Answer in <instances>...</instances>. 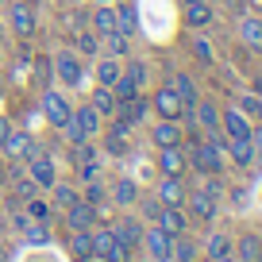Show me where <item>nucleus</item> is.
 <instances>
[{"label": "nucleus", "mask_w": 262, "mask_h": 262, "mask_svg": "<svg viewBox=\"0 0 262 262\" xmlns=\"http://www.w3.org/2000/svg\"><path fill=\"white\" fill-rule=\"evenodd\" d=\"M70 258L93 262V231H70Z\"/></svg>", "instance_id": "obj_25"}, {"label": "nucleus", "mask_w": 262, "mask_h": 262, "mask_svg": "<svg viewBox=\"0 0 262 262\" xmlns=\"http://www.w3.org/2000/svg\"><path fill=\"white\" fill-rule=\"evenodd\" d=\"M4 181H8V170H4V166H0V185H4Z\"/></svg>", "instance_id": "obj_50"}, {"label": "nucleus", "mask_w": 262, "mask_h": 262, "mask_svg": "<svg viewBox=\"0 0 262 262\" xmlns=\"http://www.w3.org/2000/svg\"><path fill=\"white\" fill-rule=\"evenodd\" d=\"M189 170V155L181 147H158V173L166 178H185Z\"/></svg>", "instance_id": "obj_9"}, {"label": "nucleus", "mask_w": 262, "mask_h": 262, "mask_svg": "<svg viewBox=\"0 0 262 262\" xmlns=\"http://www.w3.org/2000/svg\"><path fill=\"white\" fill-rule=\"evenodd\" d=\"M189 112L196 116V123H201L205 131H220V108H216L212 100H196Z\"/></svg>", "instance_id": "obj_26"}, {"label": "nucleus", "mask_w": 262, "mask_h": 262, "mask_svg": "<svg viewBox=\"0 0 262 262\" xmlns=\"http://www.w3.org/2000/svg\"><path fill=\"white\" fill-rule=\"evenodd\" d=\"M170 239L173 235H166L158 224H155V228H143V247H147V254L155 262H170Z\"/></svg>", "instance_id": "obj_13"}, {"label": "nucleus", "mask_w": 262, "mask_h": 262, "mask_svg": "<svg viewBox=\"0 0 262 262\" xmlns=\"http://www.w3.org/2000/svg\"><path fill=\"white\" fill-rule=\"evenodd\" d=\"M100 42L108 47V54H112V58H127V50H131V42H127V35H123V31L100 35Z\"/></svg>", "instance_id": "obj_36"}, {"label": "nucleus", "mask_w": 262, "mask_h": 262, "mask_svg": "<svg viewBox=\"0 0 262 262\" xmlns=\"http://www.w3.org/2000/svg\"><path fill=\"white\" fill-rule=\"evenodd\" d=\"M239 42L247 50H262V16H243L239 19Z\"/></svg>", "instance_id": "obj_18"}, {"label": "nucleus", "mask_w": 262, "mask_h": 262, "mask_svg": "<svg viewBox=\"0 0 262 262\" xmlns=\"http://www.w3.org/2000/svg\"><path fill=\"white\" fill-rule=\"evenodd\" d=\"M0 150H4V155H8L12 162H24V158L31 155V150H39V147H35V139L27 135V131H16V127H12L8 135L0 139Z\"/></svg>", "instance_id": "obj_11"}, {"label": "nucleus", "mask_w": 262, "mask_h": 262, "mask_svg": "<svg viewBox=\"0 0 262 262\" xmlns=\"http://www.w3.org/2000/svg\"><path fill=\"white\" fill-rule=\"evenodd\" d=\"M116 31H123L127 39L139 31V16H135V4H131V0H116Z\"/></svg>", "instance_id": "obj_22"}, {"label": "nucleus", "mask_w": 262, "mask_h": 262, "mask_svg": "<svg viewBox=\"0 0 262 262\" xmlns=\"http://www.w3.org/2000/svg\"><path fill=\"white\" fill-rule=\"evenodd\" d=\"M150 112H155L158 120H181V116H185V100H181L178 89L166 81V85H158L155 97H150Z\"/></svg>", "instance_id": "obj_2"}, {"label": "nucleus", "mask_w": 262, "mask_h": 262, "mask_svg": "<svg viewBox=\"0 0 262 262\" xmlns=\"http://www.w3.org/2000/svg\"><path fill=\"white\" fill-rule=\"evenodd\" d=\"M112 231H116V239H120L127 251L143 247V220H120V224H112Z\"/></svg>", "instance_id": "obj_20"}, {"label": "nucleus", "mask_w": 262, "mask_h": 262, "mask_svg": "<svg viewBox=\"0 0 262 262\" xmlns=\"http://www.w3.org/2000/svg\"><path fill=\"white\" fill-rule=\"evenodd\" d=\"M181 208H189V220H201V224H205V220H212V216H216V196L212 193H208V189H196V193H185V205H181Z\"/></svg>", "instance_id": "obj_8"}, {"label": "nucleus", "mask_w": 262, "mask_h": 262, "mask_svg": "<svg viewBox=\"0 0 262 262\" xmlns=\"http://www.w3.org/2000/svg\"><path fill=\"white\" fill-rule=\"evenodd\" d=\"M254 93H258V97H262V74L254 77Z\"/></svg>", "instance_id": "obj_49"}, {"label": "nucleus", "mask_w": 262, "mask_h": 262, "mask_svg": "<svg viewBox=\"0 0 262 262\" xmlns=\"http://www.w3.org/2000/svg\"><path fill=\"white\" fill-rule=\"evenodd\" d=\"M8 131H12V120H8V116H0V139H4Z\"/></svg>", "instance_id": "obj_47"}, {"label": "nucleus", "mask_w": 262, "mask_h": 262, "mask_svg": "<svg viewBox=\"0 0 262 262\" xmlns=\"http://www.w3.org/2000/svg\"><path fill=\"white\" fill-rule=\"evenodd\" d=\"M24 162H27V178H31L39 189H50V185L58 181V166H54V158H50V155H42V150H31Z\"/></svg>", "instance_id": "obj_6"}, {"label": "nucleus", "mask_w": 262, "mask_h": 262, "mask_svg": "<svg viewBox=\"0 0 262 262\" xmlns=\"http://www.w3.org/2000/svg\"><path fill=\"white\" fill-rule=\"evenodd\" d=\"M39 104H42V116H47V123H50V127H58V131L70 123V116H74V104H70V100H66L58 89H50V85L42 89V100H39Z\"/></svg>", "instance_id": "obj_4"}, {"label": "nucleus", "mask_w": 262, "mask_h": 262, "mask_svg": "<svg viewBox=\"0 0 262 262\" xmlns=\"http://www.w3.org/2000/svg\"><path fill=\"white\" fill-rule=\"evenodd\" d=\"M35 77H39V85H42V89H47V85H50V77H54V62H47V58H39V62H35Z\"/></svg>", "instance_id": "obj_44"}, {"label": "nucleus", "mask_w": 262, "mask_h": 262, "mask_svg": "<svg viewBox=\"0 0 262 262\" xmlns=\"http://www.w3.org/2000/svg\"><path fill=\"white\" fill-rule=\"evenodd\" d=\"M35 193H39V185H35L27 173H24V178H16V196H19V201H31Z\"/></svg>", "instance_id": "obj_43"}, {"label": "nucleus", "mask_w": 262, "mask_h": 262, "mask_svg": "<svg viewBox=\"0 0 262 262\" xmlns=\"http://www.w3.org/2000/svg\"><path fill=\"white\" fill-rule=\"evenodd\" d=\"M135 127V123H127L123 116H116V123H112V131L104 135V147L112 150V155H127V131Z\"/></svg>", "instance_id": "obj_21"}, {"label": "nucleus", "mask_w": 262, "mask_h": 262, "mask_svg": "<svg viewBox=\"0 0 262 262\" xmlns=\"http://www.w3.org/2000/svg\"><path fill=\"white\" fill-rule=\"evenodd\" d=\"M81 196L89 201V205H97V208H100V205H104V196H108V189H104V185H97V181H85V193H81Z\"/></svg>", "instance_id": "obj_42"}, {"label": "nucleus", "mask_w": 262, "mask_h": 262, "mask_svg": "<svg viewBox=\"0 0 262 262\" xmlns=\"http://www.w3.org/2000/svg\"><path fill=\"white\" fill-rule=\"evenodd\" d=\"M93 4H116V0H93Z\"/></svg>", "instance_id": "obj_51"}, {"label": "nucleus", "mask_w": 262, "mask_h": 262, "mask_svg": "<svg viewBox=\"0 0 262 262\" xmlns=\"http://www.w3.org/2000/svg\"><path fill=\"white\" fill-rule=\"evenodd\" d=\"M258 262H262V258H258Z\"/></svg>", "instance_id": "obj_54"}, {"label": "nucleus", "mask_w": 262, "mask_h": 262, "mask_svg": "<svg viewBox=\"0 0 262 262\" xmlns=\"http://www.w3.org/2000/svg\"><path fill=\"white\" fill-rule=\"evenodd\" d=\"M193 58H196V62H205V66L216 62V50H212V42H208V35H196V39H193Z\"/></svg>", "instance_id": "obj_39"}, {"label": "nucleus", "mask_w": 262, "mask_h": 262, "mask_svg": "<svg viewBox=\"0 0 262 262\" xmlns=\"http://www.w3.org/2000/svg\"><path fill=\"white\" fill-rule=\"evenodd\" d=\"M24 239H27V243H35V247L50 243V220H27L24 224Z\"/></svg>", "instance_id": "obj_32"}, {"label": "nucleus", "mask_w": 262, "mask_h": 262, "mask_svg": "<svg viewBox=\"0 0 262 262\" xmlns=\"http://www.w3.org/2000/svg\"><path fill=\"white\" fill-rule=\"evenodd\" d=\"M170 85L178 89V97L185 100V112L196 104V100H201V93H196V85H193V77H189V74H173V81H170Z\"/></svg>", "instance_id": "obj_30"}, {"label": "nucleus", "mask_w": 262, "mask_h": 262, "mask_svg": "<svg viewBox=\"0 0 262 262\" xmlns=\"http://www.w3.org/2000/svg\"><path fill=\"white\" fill-rule=\"evenodd\" d=\"M0 235H4V220H0Z\"/></svg>", "instance_id": "obj_52"}, {"label": "nucleus", "mask_w": 262, "mask_h": 262, "mask_svg": "<svg viewBox=\"0 0 262 262\" xmlns=\"http://www.w3.org/2000/svg\"><path fill=\"white\" fill-rule=\"evenodd\" d=\"M8 19H12V31H16V35H24V39L35 31V12L27 8V4H12Z\"/></svg>", "instance_id": "obj_28"}, {"label": "nucleus", "mask_w": 262, "mask_h": 262, "mask_svg": "<svg viewBox=\"0 0 262 262\" xmlns=\"http://www.w3.org/2000/svg\"><path fill=\"white\" fill-rule=\"evenodd\" d=\"M155 224L166 231V235H181V231H189V216H185V208H162Z\"/></svg>", "instance_id": "obj_19"}, {"label": "nucleus", "mask_w": 262, "mask_h": 262, "mask_svg": "<svg viewBox=\"0 0 262 262\" xmlns=\"http://www.w3.org/2000/svg\"><path fill=\"white\" fill-rule=\"evenodd\" d=\"M150 139H155V147H181V123L178 120H158L150 127Z\"/></svg>", "instance_id": "obj_17"}, {"label": "nucleus", "mask_w": 262, "mask_h": 262, "mask_svg": "<svg viewBox=\"0 0 262 262\" xmlns=\"http://www.w3.org/2000/svg\"><path fill=\"white\" fill-rule=\"evenodd\" d=\"M220 254H231V235L212 231V235L205 239V258H220Z\"/></svg>", "instance_id": "obj_33"}, {"label": "nucleus", "mask_w": 262, "mask_h": 262, "mask_svg": "<svg viewBox=\"0 0 262 262\" xmlns=\"http://www.w3.org/2000/svg\"><path fill=\"white\" fill-rule=\"evenodd\" d=\"M208 262H235V254H220V258H208Z\"/></svg>", "instance_id": "obj_48"}, {"label": "nucleus", "mask_w": 262, "mask_h": 262, "mask_svg": "<svg viewBox=\"0 0 262 262\" xmlns=\"http://www.w3.org/2000/svg\"><path fill=\"white\" fill-rule=\"evenodd\" d=\"M235 262H239V258H235Z\"/></svg>", "instance_id": "obj_55"}, {"label": "nucleus", "mask_w": 262, "mask_h": 262, "mask_svg": "<svg viewBox=\"0 0 262 262\" xmlns=\"http://www.w3.org/2000/svg\"><path fill=\"white\" fill-rule=\"evenodd\" d=\"M77 173H81V181H97V162H93V158H85V166H77Z\"/></svg>", "instance_id": "obj_45"}, {"label": "nucleus", "mask_w": 262, "mask_h": 262, "mask_svg": "<svg viewBox=\"0 0 262 262\" xmlns=\"http://www.w3.org/2000/svg\"><path fill=\"white\" fill-rule=\"evenodd\" d=\"M135 205H139L143 220H158V212H162V201H158L155 193H150V196H143V193H139V201H135Z\"/></svg>", "instance_id": "obj_41"}, {"label": "nucleus", "mask_w": 262, "mask_h": 262, "mask_svg": "<svg viewBox=\"0 0 262 262\" xmlns=\"http://www.w3.org/2000/svg\"><path fill=\"white\" fill-rule=\"evenodd\" d=\"M112 93H116V100H131V97H139V85L131 81L127 74H120V77H116V85H112Z\"/></svg>", "instance_id": "obj_40"}, {"label": "nucleus", "mask_w": 262, "mask_h": 262, "mask_svg": "<svg viewBox=\"0 0 262 262\" xmlns=\"http://www.w3.org/2000/svg\"><path fill=\"white\" fill-rule=\"evenodd\" d=\"M89 24H93L97 35H112L116 31V4H97L89 12Z\"/></svg>", "instance_id": "obj_24"}, {"label": "nucleus", "mask_w": 262, "mask_h": 262, "mask_svg": "<svg viewBox=\"0 0 262 262\" xmlns=\"http://www.w3.org/2000/svg\"><path fill=\"white\" fill-rule=\"evenodd\" d=\"M196 254H201V243H196L193 235H173L170 239V262H196Z\"/></svg>", "instance_id": "obj_16"}, {"label": "nucleus", "mask_w": 262, "mask_h": 262, "mask_svg": "<svg viewBox=\"0 0 262 262\" xmlns=\"http://www.w3.org/2000/svg\"><path fill=\"white\" fill-rule=\"evenodd\" d=\"M123 74L139 85V93H143V89H147V81H150V66L147 62H127V66H123Z\"/></svg>", "instance_id": "obj_38"}, {"label": "nucleus", "mask_w": 262, "mask_h": 262, "mask_svg": "<svg viewBox=\"0 0 262 262\" xmlns=\"http://www.w3.org/2000/svg\"><path fill=\"white\" fill-rule=\"evenodd\" d=\"M231 254H235L239 262H258V258H262V235H254V231H243V235L231 243Z\"/></svg>", "instance_id": "obj_15"}, {"label": "nucleus", "mask_w": 262, "mask_h": 262, "mask_svg": "<svg viewBox=\"0 0 262 262\" xmlns=\"http://www.w3.org/2000/svg\"><path fill=\"white\" fill-rule=\"evenodd\" d=\"M185 193H189L185 181H181V178H166V173L158 178V185H155V196L162 201V208H181V205H185Z\"/></svg>", "instance_id": "obj_10"}, {"label": "nucleus", "mask_w": 262, "mask_h": 262, "mask_svg": "<svg viewBox=\"0 0 262 262\" xmlns=\"http://www.w3.org/2000/svg\"><path fill=\"white\" fill-rule=\"evenodd\" d=\"M235 108L243 116H251V120H262V97L258 93H243V97L235 100Z\"/></svg>", "instance_id": "obj_37"}, {"label": "nucleus", "mask_w": 262, "mask_h": 262, "mask_svg": "<svg viewBox=\"0 0 262 262\" xmlns=\"http://www.w3.org/2000/svg\"><path fill=\"white\" fill-rule=\"evenodd\" d=\"M93 258H100V262H127L131 251L116 239L112 228H100V231H93Z\"/></svg>", "instance_id": "obj_3"}, {"label": "nucleus", "mask_w": 262, "mask_h": 262, "mask_svg": "<svg viewBox=\"0 0 262 262\" xmlns=\"http://www.w3.org/2000/svg\"><path fill=\"white\" fill-rule=\"evenodd\" d=\"M181 19H185V27H193V31L208 27V24L216 19L212 0H185V12H181Z\"/></svg>", "instance_id": "obj_12"}, {"label": "nucleus", "mask_w": 262, "mask_h": 262, "mask_svg": "<svg viewBox=\"0 0 262 262\" xmlns=\"http://www.w3.org/2000/svg\"><path fill=\"white\" fill-rule=\"evenodd\" d=\"M66 212V228L70 231H93L97 228V220H100V208L97 205H89L85 196H77L70 208H62Z\"/></svg>", "instance_id": "obj_5"}, {"label": "nucleus", "mask_w": 262, "mask_h": 262, "mask_svg": "<svg viewBox=\"0 0 262 262\" xmlns=\"http://www.w3.org/2000/svg\"><path fill=\"white\" fill-rule=\"evenodd\" d=\"M74 42H77L74 50H77L81 58H97V54H100V35L93 31V27H89V31H81V35H77Z\"/></svg>", "instance_id": "obj_34"}, {"label": "nucleus", "mask_w": 262, "mask_h": 262, "mask_svg": "<svg viewBox=\"0 0 262 262\" xmlns=\"http://www.w3.org/2000/svg\"><path fill=\"white\" fill-rule=\"evenodd\" d=\"M0 262H4V254H0Z\"/></svg>", "instance_id": "obj_53"}, {"label": "nucleus", "mask_w": 262, "mask_h": 262, "mask_svg": "<svg viewBox=\"0 0 262 262\" xmlns=\"http://www.w3.org/2000/svg\"><path fill=\"white\" fill-rule=\"evenodd\" d=\"M89 104H93V108H97V112L108 120V116H116L120 100H116V93L108 89V85H93V93H89Z\"/></svg>", "instance_id": "obj_23"}, {"label": "nucleus", "mask_w": 262, "mask_h": 262, "mask_svg": "<svg viewBox=\"0 0 262 262\" xmlns=\"http://www.w3.org/2000/svg\"><path fill=\"white\" fill-rule=\"evenodd\" d=\"M108 196H112V205H120V208H131L135 201H139V185H135L131 178H120V181L112 185V193H108Z\"/></svg>", "instance_id": "obj_27"}, {"label": "nucleus", "mask_w": 262, "mask_h": 262, "mask_svg": "<svg viewBox=\"0 0 262 262\" xmlns=\"http://www.w3.org/2000/svg\"><path fill=\"white\" fill-rule=\"evenodd\" d=\"M120 74H123V62H120V58L97 54V66H93V81H97V85H108V89H112Z\"/></svg>", "instance_id": "obj_14"}, {"label": "nucleus", "mask_w": 262, "mask_h": 262, "mask_svg": "<svg viewBox=\"0 0 262 262\" xmlns=\"http://www.w3.org/2000/svg\"><path fill=\"white\" fill-rule=\"evenodd\" d=\"M54 77L66 85V89H81V81H85L81 54H77V50H58L54 54Z\"/></svg>", "instance_id": "obj_1"}, {"label": "nucleus", "mask_w": 262, "mask_h": 262, "mask_svg": "<svg viewBox=\"0 0 262 262\" xmlns=\"http://www.w3.org/2000/svg\"><path fill=\"white\" fill-rule=\"evenodd\" d=\"M251 147H254V155L262 158V123H258V127H251Z\"/></svg>", "instance_id": "obj_46"}, {"label": "nucleus", "mask_w": 262, "mask_h": 262, "mask_svg": "<svg viewBox=\"0 0 262 262\" xmlns=\"http://www.w3.org/2000/svg\"><path fill=\"white\" fill-rule=\"evenodd\" d=\"M24 212L31 216V220H54V205H47L39 193H35L31 201H24Z\"/></svg>", "instance_id": "obj_35"}, {"label": "nucleus", "mask_w": 262, "mask_h": 262, "mask_svg": "<svg viewBox=\"0 0 262 262\" xmlns=\"http://www.w3.org/2000/svg\"><path fill=\"white\" fill-rule=\"evenodd\" d=\"M251 116H243L235 104L231 108H220V131H224V139H251Z\"/></svg>", "instance_id": "obj_7"}, {"label": "nucleus", "mask_w": 262, "mask_h": 262, "mask_svg": "<svg viewBox=\"0 0 262 262\" xmlns=\"http://www.w3.org/2000/svg\"><path fill=\"white\" fill-rule=\"evenodd\" d=\"M77 196H81V193H77L74 185H66V181H54V185H50V205H54V208H70Z\"/></svg>", "instance_id": "obj_31"}, {"label": "nucleus", "mask_w": 262, "mask_h": 262, "mask_svg": "<svg viewBox=\"0 0 262 262\" xmlns=\"http://www.w3.org/2000/svg\"><path fill=\"white\" fill-rule=\"evenodd\" d=\"M228 155H231V162L239 166V170H247V166L254 162V147H251V139H228Z\"/></svg>", "instance_id": "obj_29"}]
</instances>
